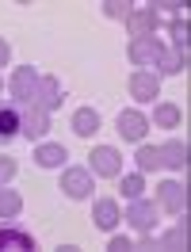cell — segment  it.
<instances>
[{"label": "cell", "instance_id": "obj_8", "mask_svg": "<svg viewBox=\"0 0 191 252\" xmlns=\"http://www.w3.org/2000/svg\"><path fill=\"white\" fill-rule=\"evenodd\" d=\"M115 130H119L127 142H142L145 130H149V119H145L138 107H127V111H119V123H115Z\"/></svg>", "mask_w": 191, "mask_h": 252}, {"label": "cell", "instance_id": "obj_6", "mask_svg": "<svg viewBox=\"0 0 191 252\" xmlns=\"http://www.w3.org/2000/svg\"><path fill=\"white\" fill-rule=\"evenodd\" d=\"M127 92L138 99V103H153V95H160V77L153 69H134L127 80Z\"/></svg>", "mask_w": 191, "mask_h": 252}, {"label": "cell", "instance_id": "obj_22", "mask_svg": "<svg viewBox=\"0 0 191 252\" xmlns=\"http://www.w3.org/2000/svg\"><path fill=\"white\" fill-rule=\"evenodd\" d=\"M160 249H188V214L180 218V225H176L172 233L160 237Z\"/></svg>", "mask_w": 191, "mask_h": 252}, {"label": "cell", "instance_id": "obj_15", "mask_svg": "<svg viewBox=\"0 0 191 252\" xmlns=\"http://www.w3.org/2000/svg\"><path fill=\"white\" fill-rule=\"evenodd\" d=\"M0 249L4 252H27V249H34V237L23 233V229H12V225H0Z\"/></svg>", "mask_w": 191, "mask_h": 252}, {"label": "cell", "instance_id": "obj_17", "mask_svg": "<svg viewBox=\"0 0 191 252\" xmlns=\"http://www.w3.org/2000/svg\"><path fill=\"white\" fill-rule=\"evenodd\" d=\"M96 130H99V111H96V107H77V111H73V134L92 138Z\"/></svg>", "mask_w": 191, "mask_h": 252}, {"label": "cell", "instance_id": "obj_26", "mask_svg": "<svg viewBox=\"0 0 191 252\" xmlns=\"http://www.w3.org/2000/svg\"><path fill=\"white\" fill-rule=\"evenodd\" d=\"M12 176H16V160H12V157H0V188H8Z\"/></svg>", "mask_w": 191, "mask_h": 252}, {"label": "cell", "instance_id": "obj_23", "mask_svg": "<svg viewBox=\"0 0 191 252\" xmlns=\"http://www.w3.org/2000/svg\"><path fill=\"white\" fill-rule=\"evenodd\" d=\"M119 191H123V199H142V195H145L142 172H127V176H123V184H119Z\"/></svg>", "mask_w": 191, "mask_h": 252}, {"label": "cell", "instance_id": "obj_19", "mask_svg": "<svg viewBox=\"0 0 191 252\" xmlns=\"http://www.w3.org/2000/svg\"><path fill=\"white\" fill-rule=\"evenodd\" d=\"M149 126L176 130V126H180V107H176V103H157V107H153V119H149Z\"/></svg>", "mask_w": 191, "mask_h": 252}, {"label": "cell", "instance_id": "obj_16", "mask_svg": "<svg viewBox=\"0 0 191 252\" xmlns=\"http://www.w3.org/2000/svg\"><path fill=\"white\" fill-rule=\"evenodd\" d=\"M65 145L58 142H38V149H34V160H38V168H62L65 164Z\"/></svg>", "mask_w": 191, "mask_h": 252}, {"label": "cell", "instance_id": "obj_10", "mask_svg": "<svg viewBox=\"0 0 191 252\" xmlns=\"http://www.w3.org/2000/svg\"><path fill=\"white\" fill-rule=\"evenodd\" d=\"M157 23H160V16L153 12V4H149V8H134L130 12L127 31H130V38H149V34L157 31Z\"/></svg>", "mask_w": 191, "mask_h": 252}, {"label": "cell", "instance_id": "obj_9", "mask_svg": "<svg viewBox=\"0 0 191 252\" xmlns=\"http://www.w3.org/2000/svg\"><path fill=\"white\" fill-rule=\"evenodd\" d=\"M62 191L69 199H88V195H92V172H88V168H65L62 172Z\"/></svg>", "mask_w": 191, "mask_h": 252}, {"label": "cell", "instance_id": "obj_27", "mask_svg": "<svg viewBox=\"0 0 191 252\" xmlns=\"http://www.w3.org/2000/svg\"><path fill=\"white\" fill-rule=\"evenodd\" d=\"M107 249H111V252H130L134 245H130L127 237H111V245H107Z\"/></svg>", "mask_w": 191, "mask_h": 252}, {"label": "cell", "instance_id": "obj_7", "mask_svg": "<svg viewBox=\"0 0 191 252\" xmlns=\"http://www.w3.org/2000/svg\"><path fill=\"white\" fill-rule=\"evenodd\" d=\"M92 176H103V180H115V176L123 172V153L115 149V145H96L92 149Z\"/></svg>", "mask_w": 191, "mask_h": 252}, {"label": "cell", "instance_id": "obj_13", "mask_svg": "<svg viewBox=\"0 0 191 252\" xmlns=\"http://www.w3.org/2000/svg\"><path fill=\"white\" fill-rule=\"evenodd\" d=\"M92 221L99 225V229H107V233H111L115 225L123 221V210H119V203H115V199H99V203L92 206Z\"/></svg>", "mask_w": 191, "mask_h": 252}, {"label": "cell", "instance_id": "obj_4", "mask_svg": "<svg viewBox=\"0 0 191 252\" xmlns=\"http://www.w3.org/2000/svg\"><path fill=\"white\" fill-rule=\"evenodd\" d=\"M38 69L34 65H19L16 73H12V80H8V88H12V99L16 103H34V95H38Z\"/></svg>", "mask_w": 191, "mask_h": 252}, {"label": "cell", "instance_id": "obj_21", "mask_svg": "<svg viewBox=\"0 0 191 252\" xmlns=\"http://www.w3.org/2000/svg\"><path fill=\"white\" fill-rule=\"evenodd\" d=\"M19 210H23V199H19V191L0 188V218H19Z\"/></svg>", "mask_w": 191, "mask_h": 252}, {"label": "cell", "instance_id": "obj_24", "mask_svg": "<svg viewBox=\"0 0 191 252\" xmlns=\"http://www.w3.org/2000/svg\"><path fill=\"white\" fill-rule=\"evenodd\" d=\"M168 34H172L176 50H188V19L172 16V23H168Z\"/></svg>", "mask_w": 191, "mask_h": 252}, {"label": "cell", "instance_id": "obj_11", "mask_svg": "<svg viewBox=\"0 0 191 252\" xmlns=\"http://www.w3.org/2000/svg\"><path fill=\"white\" fill-rule=\"evenodd\" d=\"M62 99H65V95H62V80H58V77H42V80H38L34 103H38L42 111H58V107H62Z\"/></svg>", "mask_w": 191, "mask_h": 252}, {"label": "cell", "instance_id": "obj_29", "mask_svg": "<svg viewBox=\"0 0 191 252\" xmlns=\"http://www.w3.org/2000/svg\"><path fill=\"white\" fill-rule=\"evenodd\" d=\"M0 92H4V80H0Z\"/></svg>", "mask_w": 191, "mask_h": 252}, {"label": "cell", "instance_id": "obj_5", "mask_svg": "<svg viewBox=\"0 0 191 252\" xmlns=\"http://www.w3.org/2000/svg\"><path fill=\"white\" fill-rule=\"evenodd\" d=\"M157 210H168V214H188V188L176 184V180H164L157 184Z\"/></svg>", "mask_w": 191, "mask_h": 252}, {"label": "cell", "instance_id": "obj_25", "mask_svg": "<svg viewBox=\"0 0 191 252\" xmlns=\"http://www.w3.org/2000/svg\"><path fill=\"white\" fill-rule=\"evenodd\" d=\"M130 12H134V8H130L127 0H107V4H103V16L107 19H130Z\"/></svg>", "mask_w": 191, "mask_h": 252}, {"label": "cell", "instance_id": "obj_1", "mask_svg": "<svg viewBox=\"0 0 191 252\" xmlns=\"http://www.w3.org/2000/svg\"><path fill=\"white\" fill-rule=\"evenodd\" d=\"M19 134L31 142H42L50 134V111H42L38 103H19Z\"/></svg>", "mask_w": 191, "mask_h": 252}, {"label": "cell", "instance_id": "obj_3", "mask_svg": "<svg viewBox=\"0 0 191 252\" xmlns=\"http://www.w3.org/2000/svg\"><path fill=\"white\" fill-rule=\"evenodd\" d=\"M160 54H164V42H160L157 34H149V38H130V46H127V58L138 65V69H157Z\"/></svg>", "mask_w": 191, "mask_h": 252}, {"label": "cell", "instance_id": "obj_2", "mask_svg": "<svg viewBox=\"0 0 191 252\" xmlns=\"http://www.w3.org/2000/svg\"><path fill=\"white\" fill-rule=\"evenodd\" d=\"M123 221H127L130 229H138V233H153L157 229V203L153 199H130V206L123 210Z\"/></svg>", "mask_w": 191, "mask_h": 252}, {"label": "cell", "instance_id": "obj_18", "mask_svg": "<svg viewBox=\"0 0 191 252\" xmlns=\"http://www.w3.org/2000/svg\"><path fill=\"white\" fill-rule=\"evenodd\" d=\"M184 69H188V50H164L153 73H157V77H160V73H168V77H176V73H184Z\"/></svg>", "mask_w": 191, "mask_h": 252}, {"label": "cell", "instance_id": "obj_14", "mask_svg": "<svg viewBox=\"0 0 191 252\" xmlns=\"http://www.w3.org/2000/svg\"><path fill=\"white\" fill-rule=\"evenodd\" d=\"M160 168H188V142H180V138H172V142L160 145Z\"/></svg>", "mask_w": 191, "mask_h": 252}, {"label": "cell", "instance_id": "obj_20", "mask_svg": "<svg viewBox=\"0 0 191 252\" xmlns=\"http://www.w3.org/2000/svg\"><path fill=\"white\" fill-rule=\"evenodd\" d=\"M134 164H138V172H157L160 168V145H138Z\"/></svg>", "mask_w": 191, "mask_h": 252}, {"label": "cell", "instance_id": "obj_12", "mask_svg": "<svg viewBox=\"0 0 191 252\" xmlns=\"http://www.w3.org/2000/svg\"><path fill=\"white\" fill-rule=\"evenodd\" d=\"M19 134V103L16 99H4L0 103V145H8Z\"/></svg>", "mask_w": 191, "mask_h": 252}, {"label": "cell", "instance_id": "obj_28", "mask_svg": "<svg viewBox=\"0 0 191 252\" xmlns=\"http://www.w3.org/2000/svg\"><path fill=\"white\" fill-rule=\"evenodd\" d=\"M12 62V46H8V42H4V38H0V69H4V65Z\"/></svg>", "mask_w": 191, "mask_h": 252}]
</instances>
